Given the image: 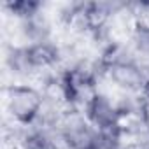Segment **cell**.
<instances>
[{"instance_id": "9", "label": "cell", "mask_w": 149, "mask_h": 149, "mask_svg": "<svg viewBox=\"0 0 149 149\" xmlns=\"http://www.w3.org/2000/svg\"><path fill=\"white\" fill-rule=\"evenodd\" d=\"M144 98L149 102V74H147V81H146V86H144V91H142Z\"/></svg>"}, {"instance_id": "2", "label": "cell", "mask_w": 149, "mask_h": 149, "mask_svg": "<svg viewBox=\"0 0 149 149\" xmlns=\"http://www.w3.org/2000/svg\"><path fill=\"white\" fill-rule=\"evenodd\" d=\"M83 114L86 119L104 133H112V132H121V114L116 104V98L104 93V91H95L86 104L83 105Z\"/></svg>"}, {"instance_id": "5", "label": "cell", "mask_w": 149, "mask_h": 149, "mask_svg": "<svg viewBox=\"0 0 149 149\" xmlns=\"http://www.w3.org/2000/svg\"><path fill=\"white\" fill-rule=\"evenodd\" d=\"M18 32H19L25 46H30L35 42L49 40L51 33H53V25H51L47 14L44 11H40L30 18L18 19Z\"/></svg>"}, {"instance_id": "7", "label": "cell", "mask_w": 149, "mask_h": 149, "mask_svg": "<svg viewBox=\"0 0 149 149\" xmlns=\"http://www.w3.org/2000/svg\"><path fill=\"white\" fill-rule=\"evenodd\" d=\"M6 67L14 77H30L37 74L25 44H13L6 49Z\"/></svg>"}, {"instance_id": "6", "label": "cell", "mask_w": 149, "mask_h": 149, "mask_svg": "<svg viewBox=\"0 0 149 149\" xmlns=\"http://www.w3.org/2000/svg\"><path fill=\"white\" fill-rule=\"evenodd\" d=\"M28 47V56L33 65V68L39 72L44 70H53L54 67H60L61 63V46L56 44L53 39L35 42L26 46Z\"/></svg>"}, {"instance_id": "4", "label": "cell", "mask_w": 149, "mask_h": 149, "mask_svg": "<svg viewBox=\"0 0 149 149\" xmlns=\"http://www.w3.org/2000/svg\"><path fill=\"white\" fill-rule=\"evenodd\" d=\"M147 63H107L105 79L119 90V93H142L147 81Z\"/></svg>"}, {"instance_id": "1", "label": "cell", "mask_w": 149, "mask_h": 149, "mask_svg": "<svg viewBox=\"0 0 149 149\" xmlns=\"http://www.w3.org/2000/svg\"><path fill=\"white\" fill-rule=\"evenodd\" d=\"M4 98H6V109L9 112V118L26 126L35 123L40 107L44 104L42 90L28 83H14L6 86Z\"/></svg>"}, {"instance_id": "10", "label": "cell", "mask_w": 149, "mask_h": 149, "mask_svg": "<svg viewBox=\"0 0 149 149\" xmlns=\"http://www.w3.org/2000/svg\"><path fill=\"white\" fill-rule=\"evenodd\" d=\"M146 63H147V68H149V60H147V61H146Z\"/></svg>"}, {"instance_id": "3", "label": "cell", "mask_w": 149, "mask_h": 149, "mask_svg": "<svg viewBox=\"0 0 149 149\" xmlns=\"http://www.w3.org/2000/svg\"><path fill=\"white\" fill-rule=\"evenodd\" d=\"M60 130L65 139L67 149H95L100 133L81 111L72 107L67 109L60 123Z\"/></svg>"}, {"instance_id": "8", "label": "cell", "mask_w": 149, "mask_h": 149, "mask_svg": "<svg viewBox=\"0 0 149 149\" xmlns=\"http://www.w3.org/2000/svg\"><path fill=\"white\" fill-rule=\"evenodd\" d=\"M4 6L18 19H25V18H30V16L44 11V4L37 2V0H16V2H6Z\"/></svg>"}]
</instances>
